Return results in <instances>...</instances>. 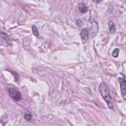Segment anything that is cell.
I'll list each match as a JSON object with an SVG mask.
<instances>
[{
    "label": "cell",
    "mask_w": 126,
    "mask_h": 126,
    "mask_svg": "<svg viewBox=\"0 0 126 126\" xmlns=\"http://www.w3.org/2000/svg\"><path fill=\"white\" fill-rule=\"evenodd\" d=\"M99 90L102 97H103L104 100L107 103L109 107L111 109H113L114 105L112 103L110 91L108 86L104 83H101L99 87Z\"/></svg>",
    "instance_id": "6da1fadb"
},
{
    "label": "cell",
    "mask_w": 126,
    "mask_h": 126,
    "mask_svg": "<svg viewBox=\"0 0 126 126\" xmlns=\"http://www.w3.org/2000/svg\"><path fill=\"white\" fill-rule=\"evenodd\" d=\"M8 92L10 97L15 101H19L21 100L22 96L21 93L15 88H9Z\"/></svg>",
    "instance_id": "7a4b0ae2"
},
{
    "label": "cell",
    "mask_w": 126,
    "mask_h": 126,
    "mask_svg": "<svg viewBox=\"0 0 126 126\" xmlns=\"http://www.w3.org/2000/svg\"><path fill=\"white\" fill-rule=\"evenodd\" d=\"M119 82L120 85V88L122 92V95L124 100H126V77L124 75V77L119 78Z\"/></svg>",
    "instance_id": "3957f363"
},
{
    "label": "cell",
    "mask_w": 126,
    "mask_h": 126,
    "mask_svg": "<svg viewBox=\"0 0 126 126\" xmlns=\"http://www.w3.org/2000/svg\"><path fill=\"white\" fill-rule=\"evenodd\" d=\"M80 35L83 43L85 44L89 39V32L88 30L87 29H83L80 33Z\"/></svg>",
    "instance_id": "277c9868"
},
{
    "label": "cell",
    "mask_w": 126,
    "mask_h": 126,
    "mask_svg": "<svg viewBox=\"0 0 126 126\" xmlns=\"http://www.w3.org/2000/svg\"><path fill=\"white\" fill-rule=\"evenodd\" d=\"M108 24H109V30L111 34H114L116 31V28L114 23L112 21H110L108 23Z\"/></svg>",
    "instance_id": "5b68a950"
},
{
    "label": "cell",
    "mask_w": 126,
    "mask_h": 126,
    "mask_svg": "<svg viewBox=\"0 0 126 126\" xmlns=\"http://www.w3.org/2000/svg\"><path fill=\"white\" fill-rule=\"evenodd\" d=\"M1 34L2 38L4 39V40L5 41L6 43H7L8 44H10L11 43V41H10V39L9 38V35L7 34H6L5 33H4L3 32H1Z\"/></svg>",
    "instance_id": "8992f818"
},
{
    "label": "cell",
    "mask_w": 126,
    "mask_h": 126,
    "mask_svg": "<svg viewBox=\"0 0 126 126\" xmlns=\"http://www.w3.org/2000/svg\"><path fill=\"white\" fill-rule=\"evenodd\" d=\"M79 9L81 13H86L88 10L87 7L84 3H80L79 5Z\"/></svg>",
    "instance_id": "52a82bcc"
},
{
    "label": "cell",
    "mask_w": 126,
    "mask_h": 126,
    "mask_svg": "<svg viewBox=\"0 0 126 126\" xmlns=\"http://www.w3.org/2000/svg\"><path fill=\"white\" fill-rule=\"evenodd\" d=\"M24 119L26 120V121H30L32 120L33 118V115L31 113H30L29 112H26L24 114Z\"/></svg>",
    "instance_id": "ba28073f"
},
{
    "label": "cell",
    "mask_w": 126,
    "mask_h": 126,
    "mask_svg": "<svg viewBox=\"0 0 126 126\" xmlns=\"http://www.w3.org/2000/svg\"><path fill=\"white\" fill-rule=\"evenodd\" d=\"M32 31H33V34L35 36V37H38L39 35V33L37 27H36L35 25H33L32 27Z\"/></svg>",
    "instance_id": "9c48e42d"
},
{
    "label": "cell",
    "mask_w": 126,
    "mask_h": 126,
    "mask_svg": "<svg viewBox=\"0 0 126 126\" xmlns=\"http://www.w3.org/2000/svg\"><path fill=\"white\" fill-rule=\"evenodd\" d=\"M119 49L118 48H116L114 51H113V52L112 53V55L113 57L114 58H117L119 56Z\"/></svg>",
    "instance_id": "30bf717a"
},
{
    "label": "cell",
    "mask_w": 126,
    "mask_h": 126,
    "mask_svg": "<svg viewBox=\"0 0 126 126\" xmlns=\"http://www.w3.org/2000/svg\"><path fill=\"white\" fill-rule=\"evenodd\" d=\"M76 24H77V25L78 26V27H81L82 25V22L81 20L80 19H78L76 21Z\"/></svg>",
    "instance_id": "8fae6325"
},
{
    "label": "cell",
    "mask_w": 126,
    "mask_h": 126,
    "mask_svg": "<svg viewBox=\"0 0 126 126\" xmlns=\"http://www.w3.org/2000/svg\"><path fill=\"white\" fill-rule=\"evenodd\" d=\"M93 2L95 3H99L100 2V1H93Z\"/></svg>",
    "instance_id": "7c38bea8"
}]
</instances>
